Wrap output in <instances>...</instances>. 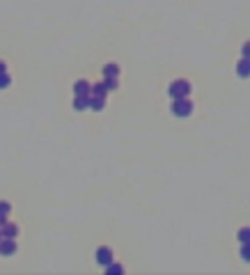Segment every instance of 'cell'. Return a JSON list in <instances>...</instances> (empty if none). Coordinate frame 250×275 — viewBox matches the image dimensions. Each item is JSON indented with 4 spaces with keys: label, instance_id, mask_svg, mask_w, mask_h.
I'll return each mask as SVG.
<instances>
[{
    "label": "cell",
    "instance_id": "obj_1",
    "mask_svg": "<svg viewBox=\"0 0 250 275\" xmlns=\"http://www.w3.org/2000/svg\"><path fill=\"white\" fill-rule=\"evenodd\" d=\"M190 112H193V104L188 101V97L174 99V101H172V115H174V117L186 119V117H190Z\"/></svg>",
    "mask_w": 250,
    "mask_h": 275
},
{
    "label": "cell",
    "instance_id": "obj_2",
    "mask_svg": "<svg viewBox=\"0 0 250 275\" xmlns=\"http://www.w3.org/2000/svg\"><path fill=\"white\" fill-rule=\"evenodd\" d=\"M167 94L172 99H184L190 94V83L188 81H174L170 83V87H167Z\"/></svg>",
    "mask_w": 250,
    "mask_h": 275
},
{
    "label": "cell",
    "instance_id": "obj_3",
    "mask_svg": "<svg viewBox=\"0 0 250 275\" xmlns=\"http://www.w3.org/2000/svg\"><path fill=\"white\" fill-rule=\"evenodd\" d=\"M14 253H16V238H7V236L0 238V254L12 257Z\"/></svg>",
    "mask_w": 250,
    "mask_h": 275
},
{
    "label": "cell",
    "instance_id": "obj_4",
    "mask_svg": "<svg viewBox=\"0 0 250 275\" xmlns=\"http://www.w3.org/2000/svg\"><path fill=\"white\" fill-rule=\"evenodd\" d=\"M74 94H76V97H90L92 94V83L78 81L76 85H74Z\"/></svg>",
    "mask_w": 250,
    "mask_h": 275
},
{
    "label": "cell",
    "instance_id": "obj_5",
    "mask_svg": "<svg viewBox=\"0 0 250 275\" xmlns=\"http://www.w3.org/2000/svg\"><path fill=\"white\" fill-rule=\"evenodd\" d=\"M97 261H99V266H108V264L113 261V253H110V248H99L97 250Z\"/></svg>",
    "mask_w": 250,
    "mask_h": 275
},
{
    "label": "cell",
    "instance_id": "obj_6",
    "mask_svg": "<svg viewBox=\"0 0 250 275\" xmlns=\"http://www.w3.org/2000/svg\"><path fill=\"white\" fill-rule=\"evenodd\" d=\"M236 74L239 78H250V58H241L236 64Z\"/></svg>",
    "mask_w": 250,
    "mask_h": 275
},
{
    "label": "cell",
    "instance_id": "obj_7",
    "mask_svg": "<svg viewBox=\"0 0 250 275\" xmlns=\"http://www.w3.org/2000/svg\"><path fill=\"white\" fill-rule=\"evenodd\" d=\"M0 230H2V236H7V238H16V236H19V227H16L14 223H5Z\"/></svg>",
    "mask_w": 250,
    "mask_h": 275
},
{
    "label": "cell",
    "instance_id": "obj_8",
    "mask_svg": "<svg viewBox=\"0 0 250 275\" xmlns=\"http://www.w3.org/2000/svg\"><path fill=\"white\" fill-rule=\"evenodd\" d=\"M9 213H12V207H9L7 202H0V227H2V225L7 223Z\"/></svg>",
    "mask_w": 250,
    "mask_h": 275
},
{
    "label": "cell",
    "instance_id": "obj_9",
    "mask_svg": "<svg viewBox=\"0 0 250 275\" xmlns=\"http://www.w3.org/2000/svg\"><path fill=\"white\" fill-rule=\"evenodd\" d=\"M90 97H99V99H106L108 97V89L104 87V83H97V85H92V94Z\"/></svg>",
    "mask_w": 250,
    "mask_h": 275
},
{
    "label": "cell",
    "instance_id": "obj_10",
    "mask_svg": "<svg viewBox=\"0 0 250 275\" xmlns=\"http://www.w3.org/2000/svg\"><path fill=\"white\" fill-rule=\"evenodd\" d=\"M90 108L92 110L101 112L104 108H106V99H99V97H90Z\"/></svg>",
    "mask_w": 250,
    "mask_h": 275
},
{
    "label": "cell",
    "instance_id": "obj_11",
    "mask_svg": "<svg viewBox=\"0 0 250 275\" xmlns=\"http://www.w3.org/2000/svg\"><path fill=\"white\" fill-rule=\"evenodd\" d=\"M74 108L76 110H87L90 108V97H76L74 99Z\"/></svg>",
    "mask_w": 250,
    "mask_h": 275
},
{
    "label": "cell",
    "instance_id": "obj_12",
    "mask_svg": "<svg viewBox=\"0 0 250 275\" xmlns=\"http://www.w3.org/2000/svg\"><path fill=\"white\" fill-rule=\"evenodd\" d=\"M120 76V67L117 64H106L104 67V78H117Z\"/></svg>",
    "mask_w": 250,
    "mask_h": 275
},
{
    "label": "cell",
    "instance_id": "obj_13",
    "mask_svg": "<svg viewBox=\"0 0 250 275\" xmlns=\"http://www.w3.org/2000/svg\"><path fill=\"white\" fill-rule=\"evenodd\" d=\"M236 238H239V243H250V227H243V230H239Z\"/></svg>",
    "mask_w": 250,
    "mask_h": 275
},
{
    "label": "cell",
    "instance_id": "obj_14",
    "mask_svg": "<svg viewBox=\"0 0 250 275\" xmlns=\"http://www.w3.org/2000/svg\"><path fill=\"white\" fill-rule=\"evenodd\" d=\"M104 87L108 89V92H113V89H117V85H120V83H117V78H104Z\"/></svg>",
    "mask_w": 250,
    "mask_h": 275
},
{
    "label": "cell",
    "instance_id": "obj_15",
    "mask_svg": "<svg viewBox=\"0 0 250 275\" xmlns=\"http://www.w3.org/2000/svg\"><path fill=\"white\" fill-rule=\"evenodd\" d=\"M9 83H12V76H9L7 71H0V89L9 87Z\"/></svg>",
    "mask_w": 250,
    "mask_h": 275
},
{
    "label": "cell",
    "instance_id": "obj_16",
    "mask_svg": "<svg viewBox=\"0 0 250 275\" xmlns=\"http://www.w3.org/2000/svg\"><path fill=\"white\" fill-rule=\"evenodd\" d=\"M106 273H115V275H122V273H124V268H122L120 264H113V261H110V264H108V266H106Z\"/></svg>",
    "mask_w": 250,
    "mask_h": 275
},
{
    "label": "cell",
    "instance_id": "obj_17",
    "mask_svg": "<svg viewBox=\"0 0 250 275\" xmlns=\"http://www.w3.org/2000/svg\"><path fill=\"white\" fill-rule=\"evenodd\" d=\"M239 253H241V259L250 264V243H241V250H239Z\"/></svg>",
    "mask_w": 250,
    "mask_h": 275
},
{
    "label": "cell",
    "instance_id": "obj_18",
    "mask_svg": "<svg viewBox=\"0 0 250 275\" xmlns=\"http://www.w3.org/2000/svg\"><path fill=\"white\" fill-rule=\"evenodd\" d=\"M243 58H250V42L243 44Z\"/></svg>",
    "mask_w": 250,
    "mask_h": 275
},
{
    "label": "cell",
    "instance_id": "obj_19",
    "mask_svg": "<svg viewBox=\"0 0 250 275\" xmlns=\"http://www.w3.org/2000/svg\"><path fill=\"white\" fill-rule=\"evenodd\" d=\"M0 71H7V64H5V62H0Z\"/></svg>",
    "mask_w": 250,
    "mask_h": 275
},
{
    "label": "cell",
    "instance_id": "obj_20",
    "mask_svg": "<svg viewBox=\"0 0 250 275\" xmlns=\"http://www.w3.org/2000/svg\"><path fill=\"white\" fill-rule=\"evenodd\" d=\"M0 238H2V230H0Z\"/></svg>",
    "mask_w": 250,
    "mask_h": 275
}]
</instances>
